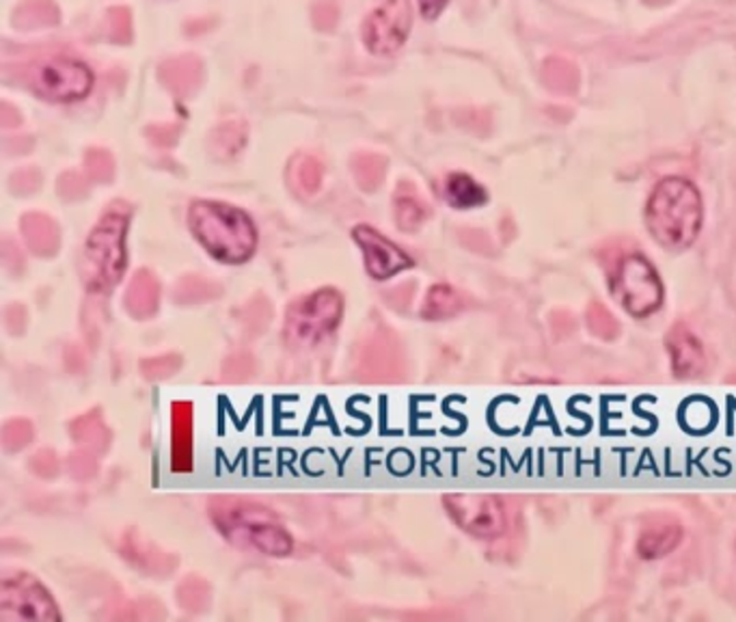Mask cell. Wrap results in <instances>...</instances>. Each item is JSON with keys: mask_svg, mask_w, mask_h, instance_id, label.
Returning a JSON list of instances; mask_svg holds the SVG:
<instances>
[{"mask_svg": "<svg viewBox=\"0 0 736 622\" xmlns=\"http://www.w3.org/2000/svg\"><path fill=\"white\" fill-rule=\"evenodd\" d=\"M220 295V288L212 282H206L197 275H186L173 290V301L180 306H195L206 303Z\"/></svg>", "mask_w": 736, "mask_h": 622, "instance_id": "d4e9b609", "label": "cell"}, {"mask_svg": "<svg viewBox=\"0 0 736 622\" xmlns=\"http://www.w3.org/2000/svg\"><path fill=\"white\" fill-rule=\"evenodd\" d=\"M4 326L11 335H22L26 328V310L22 306H9L4 311Z\"/></svg>", "mask_w": 736, "mask_h": 622, "instance_id": "f35d334b", "label": "cell"}, {"mask_svg": "<svg viewBox=\"0 0 736 622\" xmlns=\"http://www.w3.org/2000/svg\"><path fill=\"white\" fill-rule=\"evenodd\" d=\"M702 195L685 178L661 180L645 204L648 231L663 249L669 251L689 249L702 231Z\"/></svg>", "mask_w": 736, "mask_h": 622, "instance_id": "6da1fadb", "label": "cell"}, {"mask_svg": "<svg viewBox=\"0 0 736 622\" xmlns=\"http://www.w3.org/2000/svg\"><path fill=\"white\" fill-rule=\"evenodd\" d=\"M94 74L87 65L70 59H50L35 68L33 89L55 103L81 100L92 92Z\"/></svg>", "mask_w": 736, "mask_h": 622, "instance_id": "9c48e42d", "label": "cell"}, {"mask_svg": "<svg viewBox=\"0 0 736 622\" xmlns=\"http://www.w3.org/2000/svg\"><path fill=\"white\" fill-rule=\"evenodd\" d=\"M683 527L676 523H663L645 529L637 540V553L641 560H661L669 555L683 542Z\"/></svg>", "mask_w": 736, "mask_h": 622, "instance_id": "ac0fdd59", "label": "cell"}, {"mask_svg": "<svg viewBox=\"0 0 736 622\" xmlns=\"http://www.w3.org/2000/svg\"><path fill=\"white\" fill-rule=\"evenodd\" d=\"M354 180L359 184L361 191L365 193H374L383 182H385V174H387V158L381 154H357L350 163Z\"/></svg>", "mask_w": 736, "mask_h": 622, "instance_id": "603a6c76", "label": "cell"}, {"mask_svg": "<svg viewBox=\"0 0 736 622\" xmlns=\"http://www.w3.org/2000/svg\"><path fill=\"white\" fill-rule=\"evenodd\" d=\"M158 74H160L162 85L169 92H173L180 98H189L202 85L204 65H202V61L197 57L184 55V57H176V59L165 61L160 65Z\"/></svg>", "mask_w": 736, "mask_h": 622, "instance_id": "5bb4252c", "label": "cell"}, {"mask_svg": "<svg viewBox=\"0 0 736 622\" xmlns=\"http://www.w3.org/2000/svg\"><path fill=\"white\" fill-rule=\"evenodd\" d=\"M68 467H70V474L79 480H87L96 474V460H94V452H87V450H81L76 454H72L68 458Z\"/></svg>", "mask_w": 736, "mask_h": 622, "instance_id": "e575fe53", "label": "cell"}, {"mask_svg": "<svg viewBox=\"0 0 736 622\" xmlns=\"http://www.w3.org/2000/svg\"><path fill=\"white\" fill-rule=\"evenodd\" d=\"M352 238L363 251L365 268L372 279L385 282L402 271H409L415 266V260L407 255L400 247H396L389 238H385L381 231H376L370 225H357L352 229Z\"/></svg>", "mask_w": 736, "mask_h": 622, "instance_id": "8fae6325", "label": "cell"}, {"mask_svg": "<svg viewBox=\"0 0 736 622\" xmlns=\"http://www.w3.org/2000/svg\"><path fill=\"white\" fill-rule=\"evenodd\" d=\"M210 517L216 529L240 549H253L270 558H286L294 549L290 531L266 506L220 495L210 502Z\"/></svg>", "mask_w": 736, "mask_h": 622, "instance_id": "7a4b0ae2", "label": "cell"}, {"mask_svg": "<svg viewBox=\"0 0 736 622\" xmlns=\"http://www.w3.org/2000/svg\"><path fill=\"white\" fill-rule=\"evenodd\" d=\"M189 227L197 242L220 264H244L257 249V229L246 212L220 202H195Z\"/></svg>", "mask_w": 736, "mask_h": 622, "instance_id": "3957f363", "label": "cell"}, {"mask_svg": "<svg viewBox=\"0 0 736 622\" xmlns=\"http://www.w3.org/2000/svg\"><path fill=\"white\" fill-rule=\"evenodd\" d=\"M462 310H464L462 295L447 284H436L427 290V295L423 299L421 318L430 320V322H438V320H449Z\"/></svg>", "mask_w": 736, "mask_h": 622, "instance_id": "d6986e66", "label": "cell"}, {"mask_svg": "<svg viewBox=\"0 0 736 622\" xmlns=\"http://www.w3.org/2000/svg\"><path fill=\"white\" fill-rule=\"evenodd\" d=\"M9 184L17 195H31V193H37L41 189V174L35 167H26V169L15 171L9 180Z\"/></svg>", "mask_w": 736, "mask_h": 622, "instance_id": "836d02e7", "label": "cell"}, {"mask_svg": "<svg viewBox=\"0 0 736 622\" xmlns=\"http://www.w3.org/2000/svg\"><path fill=\"white\" fill-rule=\"evenodd\" d=\"M31 469L33 474L41 476V478H55L57 471H59V460L57 456L52 454V450H41L37 452L33 458H31Z\"/></svg>", "mask_w": 736, "mask_h": 622, "instance_id": "8d00e7d4", "label": "cell"}, {"mask_svg": "<svg viewBox=\"0 0 736 622\" xmlns=\"http://www.w3.org/2000/svg\"><path fill=\"white\" fill-rule=\"evenodd\" d=\"M394 214H396L398 227L407 234L418 231L423 220L430 216V207L421 200L415 184L407 180L398 184L396 195H394Z\"/></svg>", "mask_w": 736, "mask_h": 622, "instance_id": "e0dca14e", "label": "cell"}, {"mask_svg": "<svg viewBox=\"0 0 736 622\" xmlns=\"http://www.w3.org/2000/svg\"><path fill=\"white\" fill-rule=\"evenodd\" d=\"M449 0H420L421 13L425 20H434Z\"/></svg>", "mask_w": 736, "mask_h": 622, "instance_id": "60d3db41", "label": "cell"}, {"mask_svg": "<svg viewBox=\"0 0 736 622\" xmlns=\"http://www.w3.org/2000/svg\"><path fill=\"white\" fill-rule=\"evenodd\" d=\"M22 238L28 244V249L39 258H52L57 255L61 247V231L57 223L39 212H28L20 220Z\"/></svg>", "mask_w": 736, "mask_h": 622, "instance_id": "9a60e30c", "label": "cell"}, {"mask_svg": "<svg viewBox=\"0 0 736 622\" xmlns=\"http://www.w3.org/2000/svg\"><path fill=\"white\" fill-rule=\"evenodd\" d=\"M343 315V297L335 288H319L294 301L286 313V339L294 346H314L330 335Z\"/></svg>", "mask_w": 736, "mask_h": 622, "instance_id": "5b68a950", "label": "cell"}, {"mask_svg": "<svg viewBox=\"0 0 736 622\" xmlns=\"http://www.w3.org/2000/svg\"><path fill=\"white\" fill-rule=\"evenodd\" d=\"M70 430H72L74 441L87 452L102 454L110 445V430L106 428L105 419L98 415V411L79 417L76 421H72Z\"/></svg>", "mask_w": 736, "mask_h": 622, "instance_id": "ffe728a7", "label": "cell"}, {"mask_svg": "<svg viewBox=\"0 0 736 622\" xmlns=\"http://www.w3.org/2000/svg\"><path fill=\"white\" fill-rule=\"evenodd\" d=\"M108 33L114 44H128L132 39V15L125 7L108 9Z\"/></svg>", "mask_w": 736, "mask_h": 622, "instance_id": "4dcf8cb0", "label": "cell"}, {"mask_svg": "<svg viewBox=\"0 0 736 622\" xmlns=\"http://www.w3.org/2000/svg\"><path fill=\"white\" fill-rule=\"evenodd\" d=\"M59 195L65 200V202H79L83 198L89 195V184H87V178L76 174V171H65L61 178H59Z\"/></svg>", "mask_w": 736, "mask_h": 622, "instance_id": "1f68e13d", "label": "cell"}, {"mask_svg": "<svg viewBox=\"0 0 736 622\" xmlns=\"http://www.w3.org/2000/svg\"><path fill=\"white\" fill-rule=\"evenodd\" d=\"M246 145V125L242 121H225L210 134V152L216 158H233Z\"/></svg>", "mask_w": 736, "mask_h": 622, "instance_id": "cb8c5ba5", "label": "cell"}, {"mask_svg": "<svg viewBox=\"0 0 736 622\" xmlns=\"http://www.w3.org/2000/svg\"><path fill=\"white\" fill-rule=\"evenodd\" d=\"M35 439V428L28 419H11L2 428V445L7 452H17Z\"/></svg>", "mask_w": 736, "mask_h": 622, "instance_id": "83f0119b", "label": "cell"}, {"mask_svg": "<svg viewBox=\"0 0 736 622\" xmlns=\"http://www.w3.org/2000/svg\"><path fill=\"white\" fill-rule=\"evenodd\" d=\"M85 169L87 178H92L94 182H110L114 178V160L110 152L100 147H94L85 154Z\"/></svg>", "mask_w": 736, "mask_h": 622, "instance_id": "f1b7e54d", "label": "cell"}, {"mask_svg": "<svg viewBox=\"0 0 736 622\" xmlns=\"http://www.w3.org/2000/svg\"><path fill=\"white\" fill-rule=\"evenodd\" d=\"M413 22L409 0H387L363 24V41L372 55L391 57L409 37Z\"/></svg>", "mask_w": 736, "mask_h": 622, "instance_id": "30bf717a", "label": "cell"}, {"mask_svg": "<svg viewBox=\"0 0 736 622\" xmlns=\"http://www.w3.org/2000/svg\"><path fill=\"white\" fill-rule=\"evenodd\" d=\"M57 22L59 9L52 0H24L13 13V24L24 31L55 26Z\"/></svg>", "mask_w": 736, "mask_h": 622, "instance_id": "7402d4cb", "label": "cell"}, {"mask_svg": "<svg viewBox=\"0 0 736 622\" xmlns=\"http://www.w3.org/2000/svg\"><path fill=\"white\" fill-rule=\"evenodd\" d=\"M125 311L134 320H147L156 315L158 306H160V284L149 271H136L134 277L130 279V286L123 297Z\"/></svg>", "mask_w": 736, "mask_h": 622, "instance_id": "2e32d148", "label": "cell"}, {"mask_svg": "<svg viewBox=\"0 0 736 622\" xmlns=\"http://www.w3.org/2000/svg\"><path fill=\"white\" fill-rule=\"evenodd\" d=\"M0 123L2 128H15L22 123V117L11 104L2 103L0 104Z\"/></svg>", "mask_w": 736, "mask_h": 622, "instance_id": "ab89813d", "label": "cell"}, {"mask_svg": "<svg viewBox=\"0 0 736 622\" xmlns=\"http://www.w3.org/2000/svg\"><path fill=\"white\" fill-rule=\"evenodd\" d=\"M130 223V207L112 204L98 225L92 229L83 251V282L94 295H108L125 273L128 251L125 234Z\"/></svg>", "mask_w": 736, "mask_h": 622, "instance_id": "277c9868", "label": "cell"}, {"mask_svg": "<svg viewBox=\"0 0 736 622\" xmlns=\"http://www.w3.org/2000/svg\"><path fill=\"white\" fill-rule=\"evenodd\" d=\"M210 584L200 577H186L178 588V601L186 612H204L210 608Z\"/></svg>", "mask_w": 736, "mask_h": 622, "instance_id": "484cf974", "label": "cell"}, {"mask_svg": "<svg viewBox=\"0 0 736 622\" xmlns=\"http://www.w3.org/2000/svg\"><path fill=\"white\" fill-rule=\"evenodd\" d=\"M171 465L176 471L193 469V407L176 403L171 409Z\"/></svg>", "mask_w": 736, "mask_h": 622, "instance_id": "4fadbf2b", "label": "cell"}, {"mask_svg": "<svg viewBox=\"0 0 736 622\" xmlns=\"http://www.w3.org/2000/svg\"><path fill=\"white\" fill-rule=\"evenodd\" d=\"M182 368L180 355H160L154 359H145L141 363V372L147 381H167L173 374H178Z\"/></svg>", "mask_w": 736, "mask_h": 622, "instance_id": "4316f807", "label": "cell"}, {"mask_svg": "<svg viewBox=\"0 0 736 622\" xmlns=\"http://www.w3.org/2000/svg\"><path fill=\"white\" fill-rule=\"evenodd\" d=\"M255 374V359L251 355H233L222 366V376H227L233 383L249 381Z\"/></svg>", "mask_w": 736, "mask_h": 622, "instance_id": "d6a6232c", "label": "cell"}, {"mask_svg": "<svg viewBox=\"0 0 736 622\" xmlns=\"http://www.w3.org/2000/svg\"><path fill=\"white\" fill-rule=\"evenodd\" d=\"M612 295L632 318H645L663 306L665 288L656 268L643 255L632 253L620 260L612 279Z\"/></svg>", "mask_w": 736, "mask_h": 622, "instance_id": "52a82bcc", "label": "cell"}, {"mask_svg": "<svg viewBox=\"0 0 736 622\" xmlns=\"http://www.w3.org/2000/svg\"><path fill=\"white\" fill-rule=\"evenodd\" d=\"M63 619L46 586L26 571H9L0 582V622H59Z\"/></svg>", "mask_w": 736, "mask_h": 622, "instance_id": "8992f818", "label": "cell"}, {"mask_svg": "<svg viewBox=\"0 0 736 622\" xmlns=\"http://www.w3.org/2000/svg\"><path fill=\"white\" fill-rule=\"evenodd\" d=\"M324 167L316 156H301L297 163V180L305 193H316L322 187Z\"/></svg>", "mask_w": 736, "mask_h": 622, "instance_id": "f546056e", "label": "cell"}, {"mask_svg": "<svg viewBox=\"0 0 736 622\" xmlns=\"http://www.w3.org/2000/svg\"><path fill=\"white\" fill-rule=\"evenodd\" d=\"M672 374L676 379H696L707 370V355L700 337L685 324H674L665 337Z\"/></svg>", "mask_w": 736, "mask_h": 622, "instance_id": "7c38bea8", "label": "cell"}, {"mask_svg": "<svg viewBox=\"0 0 736 622\" xmlns=\"http://www.w3.org/2000/svg\"><path fill=\"white\" fill-rule=\"evenodd\" d=\"M445 198L458 210L484 206L488 202V193L482 184H478L467 174H451L445 182Z\"/></svg>", "mask_w": 736, "mask_h": 622, "instance_id": "44dd1931", "label": "cell"}, {"mask_svg": "<svg viewBox=\"0 0 736 622\" xmlns=\"http://www.w3.org/2000/svg\"><path fill=\"white\" fill-rule=\"evenodd\" d=\"M312 17L317 31H333L339 17V9L333 0H319L312 9Z\"/></svg>", "mask_w": 736, "mask_h": 622, "instance_id": "d590c367", "label": "cell"}, {"mask_svg": "<svg viewBox=\"0 0 736 622\" xmlns=\"http://www.w3.org/2000/svg\"><path fill=\"white\" fill-rule=\"evenodd\" d=\"M443 506L460 529L475 538L493 540L499 538L508 527L504 506L495 495L449 493L443 495Z\"/></svg>", "mask_w": 736, "mask_h": 622, "instance_id": "ba28073f", "label": "cell"}, {"mask_svg": "<svg viewBox=\"0 0 736 622\" xmlns=\"http://www.w3.org/2000/svg\"><path fill=\"white\" fill-rule=\"evenodd\" d=\"M178 134H180L178 125H152V128H147L149 141L154 145H158V147H171V145H176Z\"/></svg>", "mask_w": 736, "mask_h": 622, "instance_id": "74e56055", "label": "cell"}]
</instances>
